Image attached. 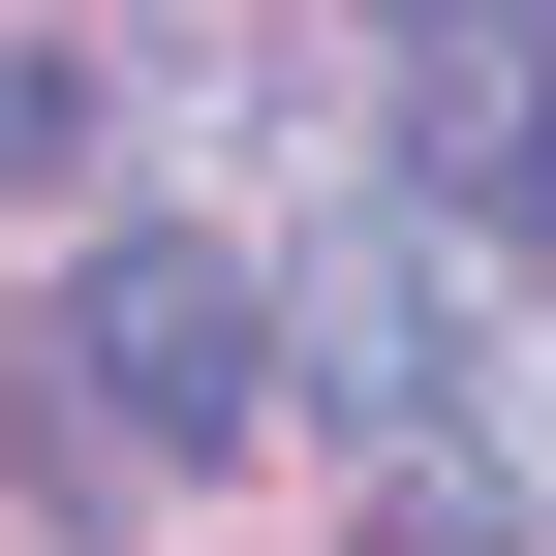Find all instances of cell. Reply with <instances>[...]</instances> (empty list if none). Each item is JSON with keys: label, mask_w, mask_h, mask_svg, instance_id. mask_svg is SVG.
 Listing matches in <instances>:
<instances>
[{"label": "cell", "mask_w": 556, "mask_h": 556, "mask_svg": "<svg viewBox=\"0 0 556 556\" xmlns=\"http://www.w3.org/2000/svg\"><path fill=\"white\" fill-rule=\"evenodd\" d=\"M31 402L124 464V495H186V464H248V433H278V278H248V248H186V217H124V248L31 309Z\"/></svg>", "instance_id": "obj_1"}, {"label": "cell", "mask_w": 556, "mask_h": 556, "mask_svg": "<svg viewBox=\"0 0 556 556\" xmlns=\"http://www.w3.org/2000/svg\"><path fill=\"white\" fill-rule=\"evenodd\" d=\"M495 371H526V340H464V278H433V217H309V248H278V402H309V433L371 464V495L495 433Z\"/></svg>", "instance_id": "obj_2"}, {"label": "cell", "mask_w": 556, "mask_h": 556, "mask_svg": "<svg viewBox=\"0 0 556 556\" xmlns=\"http://www.w3.org/2000/svg\"><path fill=\"white\" fill-rule=\"evenodd\" d=\"M371 155H402V217H464V248H556V31H371Z\"/></svg>", "instance_id": "obj_3"}, {"label": "cell", "mask_w": 556, "mask_h": 556, "mask_svg": "<svg viewBox=\"0 0 556 556\" xmlns=\"http://www.w3.org/2000/svg\"><path fill=\"white\" fill-rule=\"evenodd\" d=\"M93 124H124L93 31H0V186H93Z\"/></svg>", "instance_id": "obj_4"}, {"label": "cell", "mask_w": 556, "mask_h": 556, "mask_svg": "<svg viewBox=\"0 0 556 556\" xmlns=\"http://www.w3.org/2000/svg\"><path fill=\"white\" fill-rule=\"evenodd\" d=\"M371 556H526V495H495V464H402V495H371Z\"/></svg>", "instance_id": "obj_5"}]
</instances>
